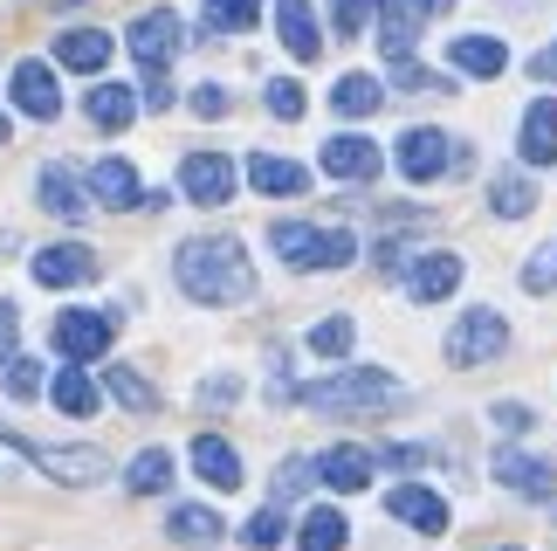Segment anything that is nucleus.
I'll use <instances>...</instances> for the list:
<instances>
[{"label":"nucleus","instance_id":"obj_48","mask_svg":"<svg viewBox=\"0 0 557 551\" xmlns=\"http://www.w3.org/2000/svg\"><path fill=\"white\" fill-rule=\"evenodd\" d=\"M372 262H379V269H399V262H406V242H399V235H393V242H379V248H372Z\"/></svg>","mask_w":557,"mask_h":551},{"label":"nucleus","instance_id":"obj_41","mask_svg":"<svg viewBox=\"0 0 557 551\" xmlns=\"http://www.w3.org/2000/svg\"><path fill=\"white\" fill-rule=\"evenodd\" d=\"M523 290L530 296H550L557 290V248H537V256L523 262Z\"/></svg>","mask_w":557,"mask_h":551},{"label":"nucleus","instance_id":"obj_18","mask_svg":"<svg viewBox=\"0 0 557 551\" xmlns=\"http://www.w3.org/2000/svg\"><path fill=\"white\" fill-rule=\"evenodd\" d=\"M461 256H447V248H434V256H413L406 262V296L413 304H441V296H455L461 290Z\"/></svg>","mask_w":557,"mask_h":551},{"label":"nucleus","instance_id":"obj_45","mask_svg":"<svg viewBox=\"0 0 557 551\" xmlns=\"http://www.w3.org/2000/svg\"><path fill=\"white\" fill-rule=\"evenodd\" d=\"M21 310H14V296H0V366H8V358H14V345H21Z\"/></svg>","mask_w":557,"mask_h":551},{"label":"nucleus","instance_id":"obj_24","mask_svg":"<svg viewBox=\"0 0 557 551\" xmlns=\"http://www.w3.org/2000/svg\"><path fill=\"white\" fill-rule=\"evenodd\" d=\"M193 476L200 482H213V490H242V455H234V441L227 434H200L193 441Z\"/></svg>","mask_w":557,"mask_h":551},{"label":"nucleus","instance_id":"obj_15","mask_svg":"<svg viewBox=\"0 0 557 551\" xmlns=\"http://www.w3.org/2000/svg\"><path fill=\"white\" fill-rule=\"evenodd\" d=\"M385 511H393L406 531H420V538H441L447 531V497L434 490V482H399V490L385 497Z\"/></svg>","mask_w":557,"mask_h":551},{"label":"nucleus","instance_id":"obj_13","mask_svg":"<svg viewBox=\"0 0 557 551\" xmlns=\"http://www.w3.org/2000/svg\"><path fill=\"white\" fill-rule=\"evenodd\" d=\"M317 166H324L331 180H345V186H366V180H379V166H385V152L366 138V132H337L324 152H317Z\"/></svg>","mask_w":557,"mask_h":551},{"label":"nucleus","instance_id":"obj_38","mask_svg":"<svg viewBox=\"0 0 557 551\" xmlns=\"http://www.w3.org/2000/svg\"><path fill=\"white\" fill-rule=\"evenodd\" d=\"M283 531H289V524H283V503H269V511H255L242 524V544L248 551H275V544H283Z\"/></svg>","mask_w":557,"mask_h":551},{"label":"nucleus","instance_id":"obj_49","mask_svg":"<svg viewBox=\"0 0 557 551\" xmlns=\"http://www.w3.org/2000/svg\"><path fill=\"white\" fill-rule=\"evenodd\" d=\"M49 14H76V8H90V0H41Z\"/></svg>","mask_w":557,"mask_h":551},{"label":"nucleus","instance_id":"obj_50","mask_svg":"<svg viewBox=\"0 0 557 551\" xmlns=\"http://www.w3.org/2000/svg\"><path fill=\"white\" fill-rule=\"evenodd\" d=\"M8 132H14V118H8V111H0V145H8Z\"/></svg>","mask_w":557,"mask_h":551},{"label":"nucleus","instance_id":"obj_26","mask_svg":"<svg viewBox=\"0 0 557 551\" xmlns=\"http://www.w3.org/2000/svg\"><path fill=\"white\" fill-rule=\"evenodd\" d=\"M447 62H455V76H503L509 70V49H503V41L496 35H455V41H447Z\"/></svg>","mask_w":557,"mask_h":551},{"label":"nucleus","instance_id":"obj_44","mask_svg":"<svg viewBox=\"0 0 557 551\" xmlns=\"http://www.w3.org/2000/svg\"><path fill=\"white\" fill-rule=\"evenodd\" d=\"M488 414H496V428H509V434H530V428H537V414H530L523 400H496Z\"/></svg>","mask_w":557,"mask_h":551},{"label":"nucleus","instance_id":"obj_40","mask_svg":"<svg viewBox=\"0 0 557 551\" xmlns=\"http://www.w3.org/2000/svg\"><path fill=\"white\" fill-rule=\"evenodd\" d=\"M372 14H379V0H331V28L345 35V41H351V35H366V21H372Z\"/></svg>","mask_w":557,"mask_h":551},{"label":"nucleus","instance_id":"obj_8","mask_svg":"<svg viewBox=\"0 0 557 551\" xmlns=\"http://www.w3.org/2000/svg\"><path fill=\"white\" fill-rule=\"evenodd\" d=\"M393 159H399V173L413 180V186H426V180L455 173V138H447V132H434V124H413V132H399Z\"/></svg>","mask_w":557,"mask_h":551},{"label":"nucleus","instance_id":"obj_20","mask_svg":"<svg viewBox=\"0 0 557 551\" xmlns=\"http://www.w3.org/2000/svg\"><path fill=\"white\" fill-rule=\"evenodd\" d=\"M49 56L62 62V70H76V76H103V62L117 56V41L103 35V28H62Z\"/></svg>","mask_w":557,"mask_h":551},{"label":"nucleus","instance_id":"obj_42","mask_svg":"<svg viewBox=\"0 0 557 551\" xmlns=\"http://www.w3.org/2000/svg\"><path fill=\"white\" fill-rule=\"evenodd\" d=\"M385 469H426L434 462V449H420V441H393V449H379Z\"/></svg>","mask_w":557,"mask_h":551},{"label":"nucleus","instance_id":"obj_23","mask_svg":"<svg viewBox=\"0 0 557 551\" xmlns=\"http://www.w3.org/2000/svg\"><path fill=\"white\" fill-rule=\"evenodd\" d=\"M49 407H55V414H70V420H90V414L103 407V387H97V379L70 358V366L49 379Z\"/></svg>","mask_w":557,"mask_h":551},{"label":"nucleus","instance_id":"obj_34","mask_svg":"<svg viewBox=\"0 0 557 551\" xmlns=\"http://www.w3.org/2000/svg\"><path fill=\"white\" fill-rule=\"evenodd\" d=\"M304 345H310L317 358H351V345H358V325H351V317H345V310H337V317H317V325H310V338H304Z\"/></svg>","mask_w":557,"mask_h":551},{"label":"nucleus","instance_id":"obj_35","mask_svg":"<svg viewBox=\"0 0 557 551\" xmlns=\"http://www.w3.org/2000/svg\"><path fill=\"white\" fill-rule=\"evenodd\" d=\"M103 393H111L117 407H132V414H152L159 407V393L145 387V372H132V366H111V372H103Z\"/></svg>","mask_w":557,"mask_h":551},{"label":"nucleus","instance_id":"obj_16","mask_svg":"<svg viewBox=\"0 0 557 551\" xmlns=\"http://www.w3.org/2000/svg\"><path fill=\"white\" fill-rule=\"evenodd\" d=\"M83 186H90V200L111 207V215H124V207H145V186H138V166H132V159H97V166H83Z\"/></svg>","mask_w":557,"mask_h":551},{"label":"nucleus","instance_id":"obj_25","mask_svg":"<svg viewBox=\"0 0 557 551\" xmlns=\"http://www.w3.org/2000/svg\"><path fill=\"white\" fill-rule=\"evenodd\" d=\"M248 186H255V194H269V200H289V194H304V186H310V166H296L283 152H255L248 159Z\"/></svg>","mask_w":557,"mask_h":551},{"label":"nucleus","instance_id":"obj_47","mask_svg":"<svg viewBox=\"0 0 557 551\" xmlns=\"http://www.w3.org/2000/svg\"><path fill=\"white\" fill-rule=\"evenodd\" d=\"M530 76H537V83H557V41H550V49H537V56H530Z\"/></svg>","mask_w":557,"mask_h":551},{"label":"nucleus","instance_id":"obj_43","mask_svg":"<svg viewBox=\"0 0 557 551\" xmlns=\"http://www.w3.org/2000/svg\"><path fill=\"white\" fill-rule=\"evenodd\" d=\"M186 111L193 118H227V90L221 83H200V90H186Z\"/></svg>","mask_w":557,"mask_h":551},{"label":"nucleus","instance_id":"obj_17","mask_svg":"<svg viewBox=\"0 0 557 551\" xmlns=\"http://www.w3.org/2000/svg\"><path fill=\"white\" fill-rule=\"evenodd\" d=\"M35 200L49 207L55 221H83V215H90V186L76 180L70 159H55V166H41V173H35Z\"/></svg>","mask_w":557,"mask_h":551},{"label":"nucleus","instance_id":"obj_4","mask_svg":"<svg viewBox=\"0 0 557 551\" xmlns=\"http://www.w3.org/2000/svg\"><path fill=\"white\" fill-rule=\"evenodd\" d=\"M0 441H14V449L28 455L41 476L62 482V490H90V482L111 476V455H103L97 441H83V449H55V441H21V434H0Z\"/></svg>","mask_w":557,"mask_h":551},{"label":"nucleus","instance_id":"obj_5","mask_svg":"<svg viewBox=\"0 0 557 551\" xmlns=\"http://www.w3.org/2000/svg\"><path fill=\"white\" fill-rule=\"evenodd\" d=\"M447 366H488V358H503L509 352V325H503V310H488V304H475V310H461L455 317V331H447Z\"/></svg>","mask_w":557,"mask_h":551},{"label":"nucleus","instance_id":"obj_28","mask_svg":"<svg viewBox=\"0 0 557 551\" xmlns=\"http://www.w3.org/2000/svg\"><path fill=\"white\" fill-rule=\"evenodd\" d=\"M379 103H385V83L366 76V70H351V76H337V83H331V111H337V118H351V124H366Z\"/></svg>","mask_w":557,"mask_h":551},{"label":"nucleus","instance_id":"obj_21","mask_svg":"<svg viewBox=\"0 0 557 551\" xmlns=\"http://www.w3.org/2000/svg\"><path fill=\"white\" fill-rule=\"evenodd\" d=\"M517 159L523 166H557V97H537L517 124Z\"/></svg>","mask_w":557,"mask_h":551},{"label":"nucleus","instance_id":"obj_6","mask_svg":"<svg viewBox=\"0 0 557 551\" xmlns=\"http://www.w3.org/2000/svg\"><path fill=\"white\" fill-rule=\"evenodd\" d=\"M124 49H132L138 70H173V56L186 49V21L173 8H152V14H138L132 28H124Z\"/></svg>","mask_w":557,"mask_h":551},{"label":"nucleus","instance_id":"obj_1","mask_svg":"<svg viewBox=\"0 0 557 551\" xmlns=\"http://www.w3.org/2000/svg\"><path fill=\"white\" fill-rule=\"evenodd\" d=\"M173 276H180V290L193 296V304H207V310H234V304L255 296V262H248V248L234 235H193V242H180Z\"/></svg>","mask_w":557,"mask_h":551},{"label":"nucleus","instance_id":"obj_9","mask_svg":"<svg viewBox=\"0 0 557 551\" xmlns=\"http://www.w3.org/2000/svg\"><path fill=\"white\" fill-rule=\"evenodd\" d=\"M234 159L227 152H186L180 159V194L193 200V207H227L234 200Z\"/></svg>","mask_w":557,"mask_h":551},{"label":"nucleus","instance_id":"obj_14","mask_svg":"<svg viewBox=\"0 0 557 551\" xmlns=\"http://www.w3.org/2000/svg\"><path fill=\"white\" fill-rule=\"evenodd\" d=\"M426 21H434V0H379V49L393 62H406Z\"/></svg>","mask_w":557,"mask_h":551},{"label":"nucleus","instance_id":"obj_31","mask_svg":"<svg viewBox=\"0 0 557 551\" xmlns=\"http://www.w3.org/2000/svg\"><path fill=\"white\" fill-rule=\"evenodd\" d=\"M255 21H262V0H207L200 35H248Z\"/></svg>","mask_w":557,"mask_h":551},{"label":"nucleus","instance_id":"obj_27","mask_svg":"<svg viewBox=\"0 0 557 551\" xmlns=\"http://www.w3.org/2000/svg\"><path fill=\"white\" fill-rule=\"evenodd\" d=\"M83 118H90L97 132H132L138 90H124V83H90V97H83Z\"/></svg>","mask_w":557,"mask_h":551},{"label":"nucleus","instance_id":"obj_7","mask_svg":"<svg viewBox=\"0 0 557 551\" xmlns=\"http://www.w3.org/2000/svg\"><path fill=\"white\" fill-rule=\"evenodd\" d=\"M111 338H117L111 310H62L55 325H49V345H55L62 358H76V366L103 358V352H111Z\"/></svg>","mask_w":557,"mask_h":551},{"label":"nucleus","instance_id":"obj_22","mask_svg":"<svg viewBox=\"0 0 557 551\" xmlns=\"http://www.w3.org/2000/svg\"><path fill=\"white\" fill-rule=\"evenodd\" d=\"M372 469H379V455L366 449H331V455H317V482L337 497H358V490H372Z\"/></svg>","mask_w":557,"mask_h":551},{"label":"nucleus","instance_id":"obj_11","mask_svg":"<svg viewBox=\"0 0 557 551\" xmlns=\"http://www.w3.org/2000/svg\"><path fill=\"white\" fill-rule=\"evenodd\" d=\"M28 276H35L41 290H83V283H97V248H83V242H49V248H35Z\"/></svg>","mask_w":557,"mask_h":551},{"label":"nucleus","instance_id":"obj_29","mask_svg":"<svg viewBox=\"0 0 557 551\" xmlns=\"http://www.w3.org/2000/svg\"><path fill=\"white\" fill-rule=\"evenodd\" d=\"M345 544H351V524H345L337 503H317V511L296 524V551H345Z\"/></svg>","mask_w":557,"mask_h":551},{"label":"nucleus","instance_id":"obj_19","mask_svg":"<svg viewBox=\"0 0 557 551\" xmlns=\"http://www.w3.org/2000/svg\"><path fill=\"white\" fill-rule=\"evenodd\" d=\"M275 35H283V49L296 62H317V56H324V21H317L310 0H275Z\"/></svg>","mask_w":557,"mask_h":551},{"label":"nucleus","instance_id":"obj_32","mask_svg":"<svg viewBox=\"0 0 557 551\" xmlns=\"http://www.w3.org/2000/svg\"><path fill=\"white\" fill-rule=\"evenodd\" d=\"M124 490H132V497H165V490H173V455H165V449L132 455V469H124Z\"/></svg>","mask_w":557,"mask_h":551},{"label":"nucleus","instance_id":"obj_10","mask_svg":"<svg viewBox=\"0 0 557 551\" xmlns=\"http://www.w3.org/2000/svg\"><path fill=\"white\" fill-rule=\"evenodd\" d=\"M8 103L21 118H35V124H55L62 118V83L49 62H14V76H8Z\"/></svg>","mask_w":557,"mask_h":551},{"label":"nucleus","instance_id":"obj_12","mask_svg":"<svg viewBox=\"0 0 557 551\" xmlns=\"http://www.w3.org/2000/svg\"><path fill=\"white\" fill-rule=\"evenodd\" d=\"M488 476H496L503 490L530 497V503H550L557 497V469H550L544 455H530V449H496V455H488Z\"/></svg>","mask_w":557,"mask_h":551},{"label":"nucleus","instance_id":"obj_37","mask_svg":"<svg viewBox=\"0 0 557 551\" xmlns=\"http://www.w3.org/2000/svg\"><path fill=\"white\" fill-rule=\"evenodd\" d=\"M262 103H269V118H283V124H296V118L310 111V103H304V83H296V76H269V83H262Z\"/></svg>","mask_w":557,"mask_h":551},{"label":"nucleus","instance_id":"obj_46","mask_svg":"<svg viewBox=\"0 0 557 551\" xmlns=\"http://www.w3.org/2000/svg\"><path fill=\"white\" fill-rule=\"evenodd\" d=\"M234 400H242V393H234V379H227V372L200 387V407H234Z\"/></svg>","mask_w":557,"mask_h":551},{"label":"nucleus","instance_id":"obj_51","mask_svg":"<svg viewBox=\"0 0 557 551\" xmlns=\"http://www.w3.org/2000/svg\"><path fill=\"white\" fill-rule=\"evenodd\" d=\"M496 551H523V544H496Z\"/></svg>","mask_w":557,"mask_h":551},{"label":"nucleus","instance_id":"obj_2","mask_svg":"<svg viewBox=\"0 0 557 551\" xmlns=\"http://www.w3.org/2000/svg\"><path fill=\"white\" fill-rule=\"evenodd\" d=\"M296 400H304L310 414H324V420H385V414L406 407V387L393 372H379V366H351V372L310 379Z\"/></svg>","mask_w":557,"mask_h":551},{"label":"nucleus","instance_id":"obj_30","mask_svg":"<svg viewBox=\"0 0 557 551\" xmlns=\"http://www.w3.org/2000/svg\"><path fill=\"white\" fill-rule=\"evenodd\" d=\"M221 531H227V524L213 517L207 503H180V511L165 517V538H173V544H200L207 551V544H221Z\"/></svg>","mask_w":557,"mask_h":551},{"label":"nucleus","instance_id":"obj_3","mask_svg":"<svg viewBox=\"0 0 557 551\" xmlns=\"http://www.w3.org/2000/svg\"><path fill=\"white\" fill-rule=\"evenodd\" d=\"M269 248L296 276H324V269H351L358 262V235H351V228H317V221H275Z\"/></svg>","mask_w":557,"mask_h":551},{"label":"nucleus","instance_id":"obj_39","mask_svg":"<svg viewBox=\"0 0 557 551\" xmlns=\"http://www.w3.org/2000/svg\"><path fill=\"white\" fill-rule=\"evenodd\" d=\"M310 482H317V462H304V455H289L283 469H275V503H283V511H289V503L304 497Z\"/></svg>","mask_w":557,"mask_h":551},{"label":"nucleus","instance_id":"obj_33","mask_svg":"<svg viewBox=\"0 0 557 551\" xmlns=\"http://www.w3.org/2000/svg\"><path fill=\"white\" fill-rule=\"evenodd\" d=\"M488 215H496V221H523V215H537V180L503 173L496 186H488Z\"/></svg>","mask_w":557,"mask_h":551},{"label":"nucleus","instance_id":"obj_36","mask_svg":"<svg viewBox=\"0 0 557 551\" xmlns=\"http://www.w3.org/2000/svg\"><path fill=\"white\" fill-rule=\"evenodd\" d=\"M0 379H8V400H21V407H28V400H49V372L35 366V358H8V366H0Z\"/></svg>","mask_w":557,"mask_h":551}]
</instances>
